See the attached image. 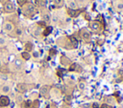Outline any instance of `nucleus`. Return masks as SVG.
<instances>
[{
	"mask_svg": "<svg viewBox=\"0 0 123 108\" xmlns=\"http://www.w3.org/2000/svg\"><path fill=\"white\" fill-rule=\"evenodd\" d=\"M114 6H115V8H116L117 11H123V2H122V1H117V2H115Z\"/></svg>",
	"mask_w": 123,
	"mask_h": 108,
	"instance_id": "4468645a",
	"label": "nucleus"
},
{
	"mask_svg": "<svg viewBox=\"0 0 123 108\" xmlns=\"http://www.w3.org/2000/svg\"><path fill=\"white\" fill-rule=\"evenodd\" d=\"M48 91H49V86H47V85H44V86H42L41 88H40V94L42 95V96H45L47 93H48Z\"/></svg>",
	"mask_w": 123,
	"mask_h": 108,
	"instance_id": "f8f14e48",
	"label": "nucleus"
},
{
	"mask_svg": "<svg viewBox=\"0 0 123 108\" xmlns=\"http://www.w3.org/2000/svg\"><path fill=\"white\" fill-rule=\"evenodd\" d=\"M87 1L88 0H75V2L77 3V5L79 6H86V3H87Z\"/></svg>",
	"mask_w": 123,
	"mask_h": 108,
	"instance_id": "6ab92c4d",
	"label": "nucleus"
},
{
	"mask_svg": "<svg viewBox=\"0 0 123 108\" xmlns=\"http://www.w3.org/2000/svg\"><path fill=\"white\" fill-rule=\"evenodd\" d=\"M67 8L69 10H77L78 9V5L75 2V0H68L67 1Z\"/></svg>",
	"mask_w": 123,
	"mask_h": 108,
	"instance_id": "6e6552de",
	"label": "nucleus"
},
{
	"mask_svg": "<svg viewBox=\"0 0 123 108\" xmlns=\"http://www.w3.org/2000/svg\"><path fill=\"white\" fill-rule=\"evenodd\" d=\"M24 48H25V51L26 52L30 53V51H32V49H33V44L31 42H27V43H25Z\"/></svg>",
	"mask_w": 123,
	"mask_h": 108,
	"instance_id": "2eb2a0df",
	"label": "nucleus"
},
{
	"mask_svg": "<svg viewBox=\"0 0 123 108\" xmlns=\"http://www.w3.org/2000/svg\"><path fill=\"white\" fill-rule=\"evenodd\" d=\"M36 2H37V4L38 6H40V7L46 6V0H36Z\"/></svg>",
	"mask_w": 123,
	"mask_h": 108,
	"instance_id": "4be33fe9",
	"label": "nucleus"
},
{
	"mask_svg": "<svg viewBox=\"0 0 123 108\" xmlns=\"http://www.w3.org/2000/svg\"><path fill=\"white\" fill-rule=\"evenodd\" d=\"M37 25H39L40 27H45L46 26V22H44L43 20L42 21H38L37 22Z\"/></svg>",
	"mask_w": 123,
	"mask_h": 108,
	"instance_id": "a878e982",
	"label": "nucleus"
},
{
	"mask_svg": "<svg viewBox=\"0 0 123 108\" xmlns=\"http://www.w3.org/2000/svg\"><path fill=\"white\" fill-rule=\"evenodd\" d=\"M23 13L26 14V15H30V14H33L35 11H36V9H35V6L31 3H27L26 5L23 6Z\"/></svg>",
	"mask_w": 123,
	"mask_h": 108,
	"instance_id": "f03ea898",
	"label": "nucleus"
},
{
	"mask_svg": "<svg viewBox=\"0 0 123 108\" xmlns=\"http://www.w3.org/2000/svg\"><path fill=\"white\" fill-rule=\"evenodd\" d=\"M21 56H22V58L24 60H29L31 58V54L28 53V52H26V51H24V52L21 53Z\"/></svg>",
	"mask_w": 123,
	"mask_h": 108,
	"instance_id": "9d476101",
	"label": "nucleus"
},
{
	"mask_svg": "<svg viewBox=\"0 0 123 108\" xmlns=\"http://www.w3.org/2000/svg\"><path fill=\"white\" fill-rule=\"evenodd\" d=\"M88 26H89L90 30L93 31V32H97V31H99L101 29V24L98 21H90Z\"/></svg>",
	"mask_w": 123,
	"mask_h": 108,
	"instance_id": "39448f33",
	"label": "nucleus"
},
{
	"mask_svg": "<svg viewBox=\"0 0 123 108\" xmlns=\"http://www.w3.org/2000/svg\"><path fill=\"white\" fill-rule=\"evenodd\" d=\"M65 100L70 102V101H71V97H65Z\"/></svg>",
	"mask_w": 123,
	"mask_h": 108,
	"instance_id": "7c9ffc66",
	"label": "nucleus"
},
{
	"mask_svg": "<svg viewBox=\"0 0 123 108\" xmlns=\"http://www.w3.org/2000/svg\"><path fill=\"white\" fill-rule=\"evenodd\" d=\"M34 108H35V107H34Z\"/></svg>",
	"mask_w": 123,
	"mask_h": 108,
	"instance_id": "72a5a7b5",
	"label": "nucleus"
},
{
	"mask_svg": "<svg viewBox=\"0 0 123 108\" xmlns=\"http://www.w3.org/2000/svg\"><path fill=\"white\" fill-rule=\"evenodd\" d=\"M10 91H11V87L9 85H3V86H1V92L3 94H8V93H10Z\"/></svg>",
	"mask_w": 123,
	"mask_h": 108,
	"instance_id": "9b49d317",
	"label": "nucleus"
},
{
	"mask_svg": "<svg viewBox=\"0 0 123 108\" xmlns=\"http://www.w3.org/2000/svg\"><path fill=\"white\" fill-rule=\"evenodd\" d=\"M51 18H52V20H53L55 23L58 22V17H57V16H54V17H51Z\"/></svg>",
	"mask_w": 123,
	"mask_h": 108,
	"instance_id": "c756f323",
	"label": "nucleus"
},
{
	"mask_svg": "<svg viewBox=\"0 0 123 108\" xmlns=\"http://www.w3.org/2000/svg\"><path fill=\"white\" fill-rule=\"evenodd\" d=\"M11 100L10 97L6 95H3L0 97V107H7L8 105H10Z\"/></svg>",
	"mask_w": 123,
	"mask_h": 108,
	"instance_id": "20e7f679",
	"label": "nucleus"
},
{
	"mask_svg": "<svg viewBox=\"0 0 123 108\" xmlns=\"http://www.w3.org/2000/svg\"><path fill=\"white\" fill-rule=\"evenodd\" d=\"M67 13H68V15H69V17H74V16H76V15H78V11H76V10H67Z\"/></svg>",
	"mask_w": 123,
	"mask_h": 108,
	"instance_id": "ddd939ff",
	"label": "nucleus"
},
{
	"mask_svg": "<svg viewBox=\"0 0 123 108\" xmlns=\"http://www.w3.org/2000/svg\"><path fill=\"white\" fill-rule=\"evenodd\" d=\"M27 1L28 0H17V4L19 5V6H24V5H26L27 4Z\"/></svg>",
	"mask_w": 123,
	"mask_h": 108,
	"instance_id": "b1692460",
	"label": "nucleus"
},
{
	"mask_svg": "<svg viewBox=\"0 0 123 108\" xmlns=\"http://www.w3.org/2000/svg\"><path fill=\"white\" fill-rule=\"evenodd\" d=\"M78 88H79V90L84 91V90L86 89V83H85V82H83V81L79 82V83H78Z\"/></svg>",
	"mask_w": 123,
	"mask_h": 108,
	"instance_id": "aec40b11",
	"label": "nucleus"
},
{
	"mask_svg": "<svg viewBox=\"0 0 123 108\" xmlns=\"http://www.w3.org/2000/svg\"><path fill=\"white\" fill-rule=\"evenodd\" d=\"M38 55H39V54H38L37 52H34V53H33V56H34V57L37 58V57H38Z\"/></svg>",
	"mask_w": 123,
	"mask_h": 108,
	"instance_id": "c85d7f7f",
	"label": "nucleus"
},
{
	"mask_svg": "<svg viewBox=\"0 0 123 108\" xmlns=\"http://www.w3.org/2000/svg\"><path fill=\"white\" fill-rule=\"evenodd\" d=\"M63 108H71V107H69V106H67V105H66V106H64Z\"/></svg>",
	"mask_w": 123,
	"mask_h": 108,
	"instance_id": "473e14b6",
	"label": "nucleus"
},
{
	"mask_svg": "<svg viewBox=\"0 0 123 108\" xmlns=\"http://www.w3.org/2000/svg\"><path fill=\"white\" fill-rule=\"evenodd\" d=\"M6 43H7L6 38H5L4 36H0V47L5 46V45H6Z\"/></svg>",
	"mask_w": 123,
	"mask_h": 108,
	"instance_id": "5701e85b",
	"label": "nucleus"
},
{
	"mask_svg": "<svg viewBox=\"0 0 123 108\" xmlns=\"http://www.w3.org/2000/svg\"><path fill=\"white\" fill-rule=\"evenodd\" d=\"M64 4V0H54V5L57 7H62Z\"/></svg>",
	"mask_w": 123,
	"mask_h": 108,
	"instance_id": "a211bd4d",
	"label": "nucleus"
},
{
	"mask_svg": "<svg viewBox=\"0 0 123 108\" xmlns=\"http://www.w3.org/2000/svg\"><path fill=\"white\" fill-rule=\"evenodd\" d=\"M80 35H81V37H82L84 40H86V41H88V40L90 39V33H89V32H88L86 29H82V30L80 31Z\"/></svg>",
	"mask_w": 123,
	"mask_h": 108,
	"instance_id": "423d86ee",
	"label": "nucleus"
},
{
	"mask_svg": "<svg viewBox=\"0 0 123 108\" xmlns=\"http://www.w3.org/2000/svg\"><path fill=\"white\" fill-rule=\"evenodd\" d=\"M100 108H111V106L109 105V104H107V103H104V104H102L101 105V107Z\"/></svg>",
	"mask_w": 123,
	"mask_h": 108,
	"instance_id": "bb28decb",
	"label": "nucleus"
},
{
	"mask_svg": "<svg viewBox=\"0 0 123 108\" xmlns=\"http://www.w3.org/2000/svg\"><path fill=\"white\" fill-rule=\"evenodd\" d=\"M14 65H15V67H16L17 69H19V68H21V66H22V61L19 60V59H15V60H14Z\"/></svg>",
	"mask_w": 123,
	"mask_h": 108,
	"instance_id": "412c9836",
	"label": "nucleus"
},
{
	"mask_svg": "<svg viewBox=\"0 0 123 108\" xmlns=\"http://www.w3.org/2000/svg\"><path fill=\"white\" fill-rule=\"evenodd\" d=\"M16 90L19 93H25L27 91V85L25 83H18L16 85Z\"/></svg>",
	"mask_w": 123,
	"mask_h": 108,
	"instance_id": "0eeeda50",
	"label": "nucleus"
},
{
	"mask_svg": "<svg viewBox=\"0 0 123 108\" xmlns=\"http://www.w3.org/2000/svg\"><path fill=\"white\" fill-rule=\"evenodd\" d=\"M14 33L17 35V36H20L22 33H23V31H22V29L20 28V27H15V29H14Z\"/></svg>",
	"mask_w": 123,
	"mask_h": 108,
	"instance_id": "dca6fc26",
	"label": "nucleus"
},
{
	"mask_svg": "<svg viewBox=\"0 0 123 108\" xmlns=\"http://www.w3.org/2000/svg\"><path fill=\"white\" fill-rule=\"evenodd\" d=\"M71 20H72V18H71V17H69V16L65 17V22H66V23H70V22H71Z\"/></svg>",
	"mask_w": 123,
	"mask_h": 108,
	"instance_id": "cd10ccee",
	"label": "nucleus"
},
{
	"mask_svg": "<svg viewBox=\"0 0 123 108\" xmlns=\"http://www.w3.org/2000/svg\"><path fill=\"white\" fill-rule=\"evenodd\" d=\"M51 32H52V27H50V26H46L45 30L43 31V34L46 36V35L50 34V33H51Z\"/></svg>",
	"mask_w": 123,
	"mask_h": 108,
	"instance_id": "f3484780",
	"label": "nucleus"
},
{
	"mask_svg": "<svg viewBox=\"0 0 123 108\" xmlns=\"http://www.w3.org/2000/svg\"><path fill=\"white\" fill-rule=\"evenodd\" d=\"M15 29V25L13 22H11V21H6L4 24H3V31L6 32H13Z\"/></svg>",
	"mask_w": 123,
	"mask_h": 108,
	"instance_id": "7ed1b4c3",
	"label": "nucleus"
},
{
	"mask_svg": "<svg viewBox=\"0 0 123 108\" xmlns=\"http://www.w3.org/2000/svg\"><path fill=\"white\" fill-rule=\"evenodd\" d=\"M8 1H10V0H0V2L1 3H3V4H5L6 2H8Z\"/></svg>",
	"mask_w": 123,
	"mask_h": 108,
	"instance_id": "2f4dec72",
	"label": "nucleus"
},
{
	"mask_svg": "<svg viewBox=\"0 0 123 108\" xmlns=\"http://www.w3.org/2000/svg\"><path fill=\"white\" fill-rule=\"evenodd\" d=\"M3 10H4V12H6V13H12L15 11V5L12 1L10 0L4 4Z\"/></svg>",
	"mask_w": 123,
	"mask_h": 108,
	"instance_id": "f257e3e1",
	"label": "nucleus"
},
{
	"mask_svg": "<svg viewBox=\"0 0 123 108\" xmlns=\"http://www.w3.org/2000/svg\"><path fill=\"white\" fill-rule=\"evenodd\" d=\"M41 18H42V20H43L44 22H49V21L51 20V15H50L48 12H44V13H42V15H41Z\"/></svg>",
	"mask_w": 123,
	"mask_h": 108,
	"instance_id": "1a4fd4ad",
	"label": "nucleus"
},
{
	"mask_svg": "<svg viewBox=\"0 0 123 108\" xmlns=\"http://www.w3.org/2000/svg\"><path fill=\"white\" fill-rule=\"evenodd\" d=\"M0 78H1L2 80H7V79H8L7 74H1V75H0Z\"/></svg>",
	"mask_w": 123,
	"mask_h": 108,
	"instance_id": "393cba45",
	"label": "nucleus"
}]
</instances>
